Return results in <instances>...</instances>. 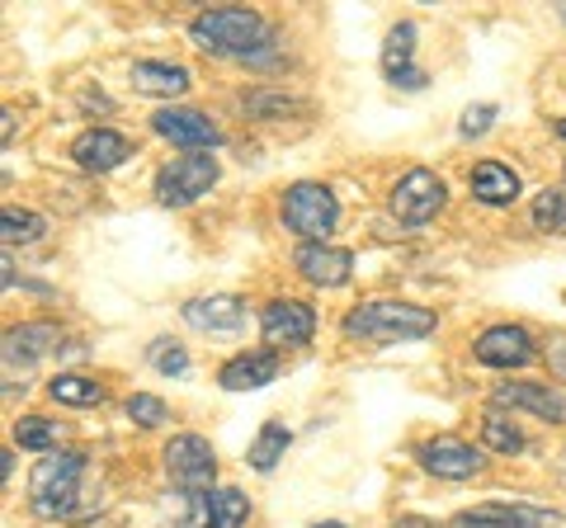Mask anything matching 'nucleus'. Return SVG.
I'll use <instances>...</instances> for the list:
<instances>
[{"label":"nucleus","mask_w":566,"mask_h":528,"mask_svg":"<svg viewBox=\"0 0 566 528\" xmlns=\"http://www.w3.org/2000/svg\"><path fill=\"white\" fill-rule=\"evenodd\" d=\"M0 232H6V245H14V241L29 245L48 232V222L39 213H24V208H6V213H0Z\"/></svg>","instance_id":"28"},{"label":"nucleus","mask_w":566,"mask_h":528,"mask_svg":"<svg viewBox=\"0 0 566 528\" xmlns=\"http://www.w3.org/2000/svg\"><path fill=\"white\" fill-rule=\"evenodd\" d=\"M444 199H449V189H444V180H439L434 170H406L401 180H397V189H392V199H387V208H392V218L397 222H406V226H424L430 222L439 208H444Z\"/></svg>","instance_id":"7"},{"label":"nucleus","mask_w":566,"mask_h":528,"mask_svg":"<svg viewBox=\"0 0 566 528\" xmlns=\"http://www.w3.org/2000/svg\"><path fill=\"white\" fill-rule=\"evenodd\" d=\"M547 368H553L557 378H566V340H553V345H547Z\"/></svg>","instance_id":"33"},{"label":"nucleus","mask_w":566,"mask_h":528,"mask_svg":"<svg viewBox=\"0 0 566 528\" xmlns=\"http://www.w3.org/2000/svg\"><path fill=\"white\" fill-rule=\"evenodd\" d=\"M14 444L33 448V453H52V448H57V420H43V415L14 420Z\"/></svg>","instance_id":"27"},{"label":"nucleus","mask_w":566,"mask_h":528,"mask_svg":"<svg viewBox=\"0 0 566 528\" xmlns=\"http://www.w3.org/2000/svg\"><path fill=\"white\" fill-rule=\"evenodd\" d=\"M289 444H293L289 425H283V420H264L260 434H255V444H251V453H245V463H251L255 472H274V463L289 453Z\"/></svg>","instance_id":"22"},{"label":"nucleus","mask_w":566,"mask_h":528,"mask_svg":"<svg viewBox=\"0 0 566 528\" xmlns=\"http://www.w3.org/2000/svg\"><path fill=\"white\" fill-rule=\"evenodd\" d=\"M151 368H156V373H166V378L189 373L185 345H180V340H156V345H151Z\"/></svg>","instance_id":"31"},{"label":"nucleus","mask_w":566,"mask_h":528,"mask_svg":"<svg viewBox=\"0 0 566 528\" xmlns=\"http://www.w3.org/2000/svg\"><path fill=\"white\" fill-rule=\"evenodd\" d=\"M468 184L486 208H505V203L520 199V175L510 166H501V161H476L472 175H468Z\"/></svg>","instance_id":"21"},{"label":"nucleus","mask_w":566,"mask_h":528,"mask_svg":"<svg viewBox=\"0 0 566 528\" xmlns=\"http://www.w3.org/2000/svg\"><path fill=\"white\" fill-rule=\"evenodd\" d=\"M151 133L166 137V142H175V147H185L189 156L193 151H212V147L222 142L218 123H212L208 114H199V109H175V104H166V109L151 114Z\"/></svg>","instance_id":"8"},{"label":"nucleus","mask_w":566,"mask_h":528,"mask_svg":"<svg viewBox=\"0 0 566 528\" xmlns=\"http://www.w3.org/2000/svg\"><path fill=\"white\" fill-rule=\"evenodd\" d=\"M193 47L212 52V57H245V62H264V52L274 47V29L264 14L245 10V6H218L193 14L189 24Z\"/></svg>","instance_id":"1"},{"label":"nucleus","mask_w":566,"mask_h":528,"mask_svg":"<svg viewBox=\"0 0 566 528\" xmlns=\"http://www.w3.org/2000/svg\"><path fill=\"white\" fill-rule=\"evenodd\" d=\"M123 415L137 420L142 430H156V425H166V420H170L166 401H161V397H151V392H133L128 401H123Z\"/></svg>","instance_id":"30"},{"label":"nucleus","mask_w":566,"mask_h":528,"mask_svg":"<svg viewBox=\"0 0 566 528\" xmlns=\"http://www.w3.org/2000/svg\"><path fill=\"white\" fill-rule=\"evenodd\" d=\"M166 477L175 482L180 496H208L212 477H218V457L203 434H175L166 444Z\"/></svg>","instance_id":"5"},{"label":"nucleus","mask_w":566,"mask_h":528,"mask_svg":"<svg viewBox=\"0 0 566 528\" xmlns=\"http://www.w3.org/2000/svg\"><path fill=\"white\" fill-rule=\"evenodd\" d=\"M491 401L495 406H510V411H528V415L547 420V425H566V397L547 382H495Z\"/></svg>","instance_id":"11"},{"label":"nucleus","mask_w":566,"mask_h":528,"mask_svg":"<svg viewBox=\"0 0 566 528\" xmlns=\"http://www.w3.org/2000/svg\"><path fill=\"white\" fill-rule=\"evenodd\" d=\"M279 378V349H255V355H237L232 363H222L218 382L227 392H260Z\"/></svg>","instance_id":"19"},{"label":"nucleus","mask_w":566,"mask_h":528,"mask_svg":"<svg viewBox=\"0 0 566 528\" xmlns=\"http://www.w3.org/2000/svg\"><path fill=\"white\" fill-rule=\"evenodd\" d=\"M251 519V500L237 486H218L212 490V528H241Z\"/></svg>","instance_id":"25"},{"label":"nucleus","mask_w":566,"mask_h":528,"mask_svg":"<svg viewBox=\"0 0 566 528\" xmlns=\"http://www.w3.org/2000/svg\"><path fill=\"white\" fill-rule=\"evenodd\" d=\"M557 14H562V20H566V0H562V6H557Z\"/></svg>","instance_id":"37"},{"label":"nucleus","mask_w":566,"mask_h":528,"mask_svg":"<svg viewBox=\"0 0 566 528\" xmlns=\"http://www.w3.org/2000/svg\"><path fill=\"white\" fill-rule=\"evenodd\" d=\"M335 218H340V203L326 184H312V180H297L289 193H283V222L289 232H297L307 245H322L335 232Z\"/></svg>","instance_id":"4"},{"label":"nucleus","mask_w":566,"mask_h":528,"mask_svg":"<svg viewBox=\"0 0 566 528\" xmlns=\"http://www.w3.org/2000/svg\"><path fill=\"white\" fill-rule=\"evenodd\" d=\"M133 91L137 95H156V99H175L189 91V66L180 62H133Z\"/></svg>","instance_id":"20"},{"label":"nucleus","mask_w":566,"mask_h":528,"mask_svg":"<svg viewBox=\"0 0 566 528\" xmlns=\"http://www.w3.org/2000/svg\"><path fill=\"white\" fill-rule=\"evenodd\" d=\"M212 184H218V156L193 151V156H180V161L161 166V175H156V203L189 208V203H199Z\"/></svg>","instance_id":"6"},{"label":"nucleus","mask_w":566,"mask_h":528,"mask_svg":"<svg viewBox=\"0 0 566 528\" xmlns=\"http://www.w3.org/2000/svg\"><path fill=\"white\" fill-rule=\"evenodd\" d=\"M534 340H528V330L524 326H491L476 336V359H482L486 368H524V363H534Z\"/></svg>","instance_id":"13"},{"label":"nucleus","mask_w":566,"mask_h":528,"mask_svg":"<svg viewBox=\"0 0 566 528\" xmlns=\"http://www.w3.org/2000/svg\"><path fill=\"white\" fill-rule=\"evenodd\" d=\"M491 123H495V104H472V109L463 114V123H458V133L482 137V133H491Z\"/></svg>","instance_id":"32"},{"label":"nucleus","mask_w":566,"mask_h":528,"mask_svg":"<svg viewBox=\"0 0 566 528\" xmlns=\"http://www.w3.org/2000/svg\"><path fill=\"white\" fill-rule=\"evenodd\" d=\"M397 528H434V524H424V519H397Z\"/></svg>","instance_id":"34"},{"label":"nucleus","mask_w":566,"mask_h":528,"mask_svg":"<svg viewBox=\"0 0 566 528\" xmlns=\"http://www.w3.org/2000/svg\"><path fill=\"white\" fill-rule=\"evenodd\" d=\"M260 336L270 349H283V345H307L316 336V311L297 297H279L260 311Z\"/></svg>","instance_id":"10"},{"label":"nucleus","mask_w":566,"mask_h":528,"mask_svg":"<svg viewBox=\"0 0 566 528\" xmlns=\"http://www.w3.org/2000/svg\"><path fill=\"white\" fill-rule=\"evenodd\" d=\"M185 321L203 336H237L245 326V303L232 293H212V297H193L185 303Z\"/></svg>","instance_id":"15"},{"label":"nucleus","mask_w":566,"mask_h":528,"mask_svg":"<svg viewBox=\"0 0 566 528\" xmlns=\"http://www.w3.org/2000/svg\"><path fill=\"white\" fill-rule=\"evenodd\" d=\"M48 397L62 401V406H99V401H104V382L81 378V373H57L48 382Z\"/></svg>","instance_id":"23"},{"label":"nucleus","mask_w":566,"mask_h":528,"mask_svg":"<svg viewBox=\"0 0 566 528\" xmlns=\"http://www.w3.org/2000/svg\"><path fill=\"white\" fill-rule=\"evenodd\" d=\"M482 444L491 448V453H520L524 448V434H520V425L515 420H505V415H486L482 420Z\"/></svg>","instance_id":"29"},{"label":"nucleus","mask_w":566,"mask_h":528,"mask_svg":"<svg viewBox=\"0 0 566 528\" xmlns=\"http://www.w3.org/2000/svg\"><path fill=\"white\" fill-rule=\"evenodd\" d=\"M128 156H133V142L123 133H114V128H91V133H81L76 142H71V161H76L81 170H91V175L118 170Z\"/></svg>","instance_id":"14"},{"label":"nucleus","mask_w":566,"mask_h":528,"mask_svg":"<svg viewBox=\"0 0 566 528\" xmlns=\"http://www.w3.org/2000/svg\"><path fill=\"white\" fill-rule=\"evenodd\" d=\"M81 482H85V453L76 448H52L39 457L29 477V509L39 519H66L81 505Z\"/></svg>","instance_id":"3"},{"label":"nucleus","mask_w":566,"mask_h":528,"mask_svg":"<svg viewBox=\"0 0 566 528\" xmlns=\"http://www.w3.org/2000/svg\"><path fill=\"white\" fill-rule=\"evenodd\" d=\"M293 264H297V274L307 278V284H316V288H340V284H349V274H354V255L349 251H340V245H297V255H293Z\"/></svg>","instance_id":"16"},{"label":"nucleus","mask_w":566,"mask_h":528,"mask_svg":"<svg viewBox=\"0 0 566 528\" xmlns=\"http://www.w3.org/2000/svg\"><path fill=\"white\" fill-rule=\"evenodd\" d=\"M534 226H538V232L566 236V189H562V184L543 189L538 199H534Z\"/></svg>","instance_id":"24"},{"label":"nucleus","mask_w":566,"mask_h":528,"mask_svg":"<svg viewBox=\"0 0 566 528\" xmlns=\"http://www.w3.org/2000/svg\"><path fill=\"white\" fill-rule=\"evenodd\" d=\"M345 336L368 345H397V340H424L434 330V311L416 303H397V297H374L359 303L345 316Z\"/></svg>","instance_id":"2"},{"label":"nucleus","mask_w":566,"mask_h":528,"mask_svg":"<svg viewBox=\"0 0 566 528\" xmlns=\"http://www.w3.org/2000/svg\"><path fill=\"white\" fill-rule=\"evenodd\" d=\"M557 137H566V118H562V123H557Z\"/></svg>","instance_id":"36"},{"label":"nucleus","mask_w":566,"mask_h":528,"mask_svg":"<svg viewBox=\"0 0 566 528\" xmlns=\"http://www.w3.org/2000/svg\"><path fill=\"white\" fill-rule=\"evenodd\" d=\"M312 528H345L340 519H322V524H312Z\"/></svg>","instance_id":"35"},{"label":"nucleus","mask_w":566,"mask_h":528,"mask_svg":"<svg viewBox=\"0 0 566 528\" xmlns=\"http://www.w3.org/2000/svg\"><path fill=\"white\" fill-rule=\"evenodd\" d=\"M453 528H562V515L557 509H538V505L486 500V505H472L463 515H453Z\"/></svg>","instance_id":"9"},{"label":"nucleus","mask_w":566,"mask_h":528,"mask_svg":"<svg viewBox=\"0 0 566 528\" xmlns=\"http://www.w3.org/2000/svg\"><path fill=\"white\" fill-rule=\"evenodd\" d=\"M245 114H255V118L307 114V99H297V95H283V91H251V95H245Z\"/></svg>","instance_id":"26"},{"label":"nucleus","mask_w":566,"mask_h":528,"mask_svg":"<svg viewBox=\"0 0 566 528\" xmlns=\"http://www.w3.org/2000/svg\"><path fill=\"white\" fill-rule=\"evenodd\" d=\"M420 467L444 482H468L482 472V448L463 444V439H430V444H420Z\"/></svg>","instance_id":"12"},{"label":"nucleus","mask_w":566,"mask_h":528,"mask_svg":"<svg viewBox=\"0 0 566 528\" xmlns=\"http://www.w3.org/2000/svg\"><path fill=\"white\" fill-rule=\"evenodd\" d=\"M57 340H62V330L52 326V321H24V326H10V330H6V368L14 373V363L29 368V363L48 359L52 349H57Z\"/></svg>","instance_id":"18"},{"label":"nucleus","mask_w":566,"mask_h":528,"mask_svg":"<svg viewBox=\"0 0 566 528\" xmlns=\"http://www.w3.org/2000/svg\"><path fill=\"white\" fill-rule=\"evenodd\" d=\"M411 57H416V24L401 20V24H392V33H387V43H382V72L397 91H424V72Z\"/></svg>","instance_id":"17"}]
</instances>
